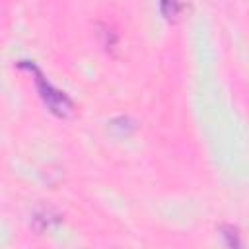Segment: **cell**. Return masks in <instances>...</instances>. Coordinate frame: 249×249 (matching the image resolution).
<instances>
[{
  "label": "cell",
  "mask_w": 249,
  "mask_h": 249,
  "mask_svg": "<svg viewBox=\"0 0 249 249\" xmlns=\"http://www.w3.org/2000/svg\"><path fill=\"white\" fill-rule=\"evenodd\" d=\"M18 66H19L21 70H29V74L35 76V78H33V80H35V86H37V89H39L41 99H43L45 105L49 107V111H53V113L58 115V117H68V115L72 113L74 105H72V101L66 97V93L60 91V89H56L51 82H47L35 64L27 62V60H21Z\"/></svg>",
  "instance_id": "6da1fadb"
},
{
  "label": "cell",
  "mask_w": 249,
  "mask_h": 249,
  "mask_svg": "<svg viewBox=\"0 0 249 249\" xmlns=\"http://www.w3.org/2000/svg\"><path fill=\"white\" fill-rule=\"evenodd\" d=\"M58 222H60V216L51 208H41L33 214V228L37 231H45V230H49L51 226H54Z\"/></svg>",
  "instance_id": "7a4b0ae2"
},
{
  "label": "cell",
  "mask_w": 249,
  "mask_h": 249,
  "mask_svg": "<svg viewBox=\"0 0 249 249\" xmlns=\"http://www.w3.org/2000/svg\"><path fill=\"white\" fill-rule=\"evenodd\" d=\"M160 10L165 19L175 21L183 12V4H181V0H160Z\"/></svg>",
  "instance_id": "3957f363"
},
{
  "label": "cell",
  "mask_w": 249,
  "mask_h": 249,
  "mask_svg": "<svg viewBox=\"0 0 249 249\" xmlns=\"http://www.w3.org/2000/svg\"><path fill=\"white\" fill-rule=\"evenodd\" d=\"M220 235H222V239L226 241V245L228 247H237L241 241H239V230L237 228H233V226H220Z\"/></svg>",
  "instance_id": "277c9868"
}]
</instances>
